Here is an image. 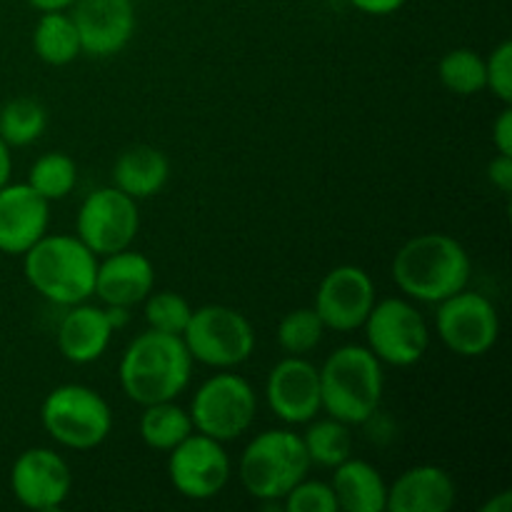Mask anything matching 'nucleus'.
<instances>
[{"mask_svg":"<svg viewBox=\"0 0 512 512\" xmlns=\"http://www.w3.org/2000/svg\"><path fill=\"white\" fill-rule=\"evenodd\" d=\"M190 373L193 358L183 338L153 328L130 340L118 365L120 388L143 408L178 398L188 388Z\"/></svg>","mask_w":512,"mask_h":512,"instance_id":"f257e3e1","label":"nucleus"},{"mask_svg":"<svg viewBox=\"0 0 512 512\" xmlns=\"http://www.w3.org/2000/svg\"><path fill=\"white\" fill-rule=\"evenodd\" d=\"M470 275L473 263L468 250L445 233L410 238L393 260L395 285L420 303H443L468 288Z\"/></svg>","mask_w":512,"mask_h":512,"instance_id":"f03ea898","label":"nucleus"},{"mask_svg":"<svg viewBox=\"0 0 512 512\" xmlns=\"http://www.w3.org/2000/svg\"><path fill=\"white\" fill-rule=\"evenodd\" d=\"M30 288L55 305L85 303L95 293L98 255L73 235H48L23 253Z\"/></svg>","mask_w":512,"mask_h":512,"instance_id":"7ed1b4c3","label":"nucleus"},{"mask_svg":"<svg viewBox=\"0 0 512 512\" xmlns=\"http://www.w3.org/2000/svg\"><path fill=\"white\" fill-rule=\"evenodd\" d=\"M320 370V398L330 418L363 425L378 413L383 400V363L363 345L338 348Z\"/></svg>","mask_w":512,"mask_h":512,"instance_id":"20e7f679","label":"nucleus"},{"mask_svg":"<svg viewBox=\"0 0 512 512\" xmlns=\"http://www.w3.org/2000/svg\"><path fill=\"white\" fill-rule=\"evenodd\" d=\"M310 458L303 438L293 430H265L240 455L243 488L260 503H280L295 485L308 478ZM283 505V503H280Z\"/></svg>","mask_w":512,"mask_h":512,"instance_id":"39448f33","label":"nucleus"},{"mask_svg":"<svg viewBox=\"0 0 512 512\" xmlns=\"http://www.w3.org/2000/svg\"><path fill=\"white\" fill-rule=\"evenodd\" d=\"M43 430L68 450H93L108 440L113 413L98 390L68 383L50 390L40 405Z\"/></svg>","mask_w":512,"mask_h":512,"instance_id":"423d86ee","label":"nucleus"},{"mask_svg":"<svg viewBox=\"0 0 512 512\" xmlns=\"http://www.w3.org/2000/svg\"><path fill=\"white\" fill-rule=\"evenodd\" d=\"M180 338L190 358L218 370L243 365L255 350L253 323L228 305H203L193 310Z\"/></svg>","mask_w":512,"mask_h":512,"instance_id":"0eeeda50","label":"nucleus"},{"mask_svg":"<svg viewBox=\"0 0 512 512\" xmlns=\"http://www.w3.org/2000/svg\"><path fill=\"white\" fill-rule=\"evenodd\" d=\"M258 413V398L250 383L240 375L218 373L205 380L190 403V420L195 433L228 443L245 435Z\"/></svg>","mask_w":512,"mask_h":512,"instance_id":"6e6552de","label":"nucleus"},{"mask_svg":"<svg viewBox=\"0 0 512 512\" xmlns=\"http://www.w3.org/2000/svg\"><path fill=\"white\" fill-rule=\"evenodd\" d=\"M365 340L380 363L393 368H410L428 353L430 330L423 313L403 298L375 300L365 318Z\"/></svg>","mask_w":512,"mask_h":512,"instance_id":"1a4fd4ad","label":"nucleus"},{"mask_svg":"<svg viewBox=\"0 0 512 512\" xmlns=\"http://www.w3.org/2000/svg\"><path fill=\"white\" fill-rule=\"evenodd\" d=\"M138 228V203L115 185L93 190L83 200L75 218V238L100 258L130 248Z\"/></svg>","mask_w":512,"mask_h":512,"instance_id":"9d476101","label":"nucleus"},{"mask_svg":"<svg viewBox=\"0 0 512 512\" xmlns=\"http://www.w3.org/2000/svg\"><path fill=\"white\" fill-rule=\"evenodd\" d=\"M435 330L445 348L460 358H480L490 353L500 338V315L485 295L460 290L438 303Z\"/></svg>","mask_w":512,"mask_h":512,"instance_id":"9b49d317","label":"nucleus"},{"mask_svg":"<svg viewBox=\"0 0 512 512\" xmlns=\"http://www.w3.org/2000/svg\"><path fill=\"white\" fill-rule=\"evenodd\" d=\"M168 475L183 498L210 500L228 485L230 458L220 440L190 433L183 443L170 450Z\"/></svg>","mask_w":512,"mask_h":512,"instance_id":"f8f14e48","label":"nucleus"},{"mask_svg":"<svg viewBox=\"0 0 512 512\" xmlns=\"http://www.w3.org/2000/svg\"><path fill=\"white\" fill-rule=\"evenodd\" d=\"M375 283L358 265H338L318 285L315 313L325 330L353 333L363 328L365 318L375 305Z\"/></svg>","mask_w":512,"mask_h":512,"instance_id":"ddd939ff","label":"nucleus"},{"mask_svg":"<svg viewBox=\"0 0 512 512\" xmlns=\"http://www.w3.org/2000/svg\"><path fill=\"white\" fill-rule=\"evenodd\" d=\"M10 490L23 508L53 512L68 500L73 473L50 448H30L20 453L10 468Z\"/></svg>","mask_w":512,"mask_h":512,"instance_id":"4468645a","label":"nucleus"},{"mask_svg":"<svg viewBox=\"0 0 512 512\" xmlns=\"http://www.w3.org/2000/svg\"><path fill=\"white\" fill-rule=\"evenodd\" d=\"M265 398L275 418L288 425H305L323 410L320 370L303 355H288L268 375Z\"/></svg>","mask_w":512,"mask_h":512,"instance_id":"2eb2a0df","label":"nucleus"},{"mask_svg":"<svg viewBox=\"0 0 512 512\" xmlns=\"http://www.w3.org/2000/svg\"><path fill=\"white\" fill-rule=\"evenodd\" d=\"M70 8H73L70 18L78 30L80 50L93 58L118 55L133 38V0H75Z\"/></svg>","mask_w":512,"mask_h":512,"instance_id":"dca6fc26","label":"nucleus"},{"mask_svg":"<svg viewBox=\"0 0 512 512\" xmlns=\"http://www.w3.org/2000/svg\"><path fill=\"white\" fill-rule=\"evenodd\" d=\"M50 223V203L28 183L0 188V253L23 255L33 248Z\"/></svg>","mask_w":512,"mask_h":512,"instance_id":"f3484780","label":"nucleus"},{"mask_svg":"<svg viewBox=\"0 0 512 512\" xmlns=\"http://www.w3.org/2000/svg\"><path fill=\"white\" fill-rule=\"evenodd\" d=\"M155 285V268L143 253L125 248L120 253L105 255L103 263H98L95 273V295L105 305H120V308H133L143 303Z\"/></svg>","mask_w":512,"mask_h":512,"instance_id":"a211bd4d","label":"nucleus"},{"mask_svg":"<svg viewBox=\"0 0 512 512\" xmlns=\"http://www.w3.org/2000/svg\"><path fill=\"white\" fill-rule=\"evenodd\" d=\"M458 500V488L448 470L415 465L388 488L390 512H448Z\"/></svg>","mask_w":512,"mask_h":512,"instance_id":"6ab92c4d","label":"nucleus"},{"mask_svg":"<svg viewBox=\"0 0 512 512\" xmlns=\"http://www.w3.org/2000/svg\"><path fill=\"white\" fill-rule=\"evenodd\" d=\"M113 338V325L103 308L95 305H70V313L58 325V350L68 363L88 365L103 358Z\"/></svg>","mask_w":512,"mask_h":512,"instance_id":"aec40b11","label":"nucleus"},{"mask_svg":"<svg viewBox=\"0 0 512 512\" xmlns=\"http://www.w3.org/2000/svg\"><path fill=\"white\" fill-rule=\"evenodd\" d=\"M333 488L338 510L343 512H385L388 485L378 468L358 458H348L333 468Z\"/></svg>","mask_w":512,"mask_h":512,"instance_id":"412c9836","label":"nucleus"},{"mask_svg":"<svg viewBox=\"0 0 512 512\" xmlns=\"http://www.w3.org/2000/svg\"><path fill=\"white\" fill-rule=\"evenodd\" d=\"M170 178V160L153 145H135L120 153L113 165V185L133 200L153 198Z\"/></svg>","mask_w":512,"mask_h":512,"instance_id":"4be33fe9","label":"nucleus"},{"mask_svg":"<svg viewBox=\"0 0 512 512\" xmlns=\"http://www.w3.org/2000/svg\"><path fill=\"white\" fill-rule=\"evenodd\" d=\"M33 50L43 63L55 68L73 63L83 53L73 18L65 10H48L40 15L33 30Z\"/></svg>","mask_w":512,"mask_h":512,"instance_id":"5701e85b","label":"nucleus"},{"mask_svg":"<svg viewBox=\"0 0 512 512\" xmlns=\"http://www.w3.org/2000/svg\"><path fill=\"white\" fill-rule=\"evenodd\" d=\"M190 433H193L190 413L175 405L173 400L145 405L143 415H140V438L148 448L160 450V453H170Z\"/></svg>","mask_w":512,"mask_h":512,"instance_id":"b1692460","label":"nucleus"},{"mask_svg":"<svg viewBox=\"0 0 512 512\" xmlns=\"http://www.w3.org/2000/svg\"><path fill=\"white\" fill-rule=\"evenodd\" d=\"M308 430L303 438L305 453H308L310 465H320V468H338L348 458H353V433L350 425L343 420H310Z\"/></svg>","mask_w":512,"mask_h":512,"instance_id":"393cba45","label":"nucleus"},{"mask_svg":"<svg viewBox=\"0 0 512 512\" xmlns=\"http://www.w3.org/2000/svg\"><path fill=\"white\" fill-rule=\"evenodd\" d=\"M48 128V113L33 98H13L0 108V140L8 148L35 143Z\"/></svg>","mask_w":512,"mask_h":512,"instance_id":"a878e982","label":"nucleus"},{"mask_svg":"<svg viewBox=\"0 0 512 512\" xmlns=\"http://www.w3.org/2000/svg\"><path fill=\"white\" fill-rule=\"evenodd\" d=\"M438 78L445 90L470 98L485 90V58L470 48H455L440 58Z\"/></svg>","mask_w":512,"mask_h":512,"instance_id":"bb28decb","label":"nucleus"},{"mask_svg":"<svg viewBox=\"0 0 512 512\" xmlns=\"http://www.w3.org/2000/svg\"><path fill=\"white\" fill-rule=\"evenodd\" d=\"M75 183H78V165L70 155L60 153V150L40 155L28 170V185L35 193L43 195L48 203L70 195Z\"/></svg>","mask_w":512,"mask_h":512,"instance_id":"cd10ccee","label":"nucleus"},{"mask_svg":"<svg viewBox=\"0 0 512 512\" xmlns=\"http://www.w3.org/2000/svg\"><path fill=\"white\" fill-rule=\"evenodd\" d=\"M325 325L315 308H298L285 315L278 325V343L288 355H305L320 345Z\"/></svg>","mask_w":512,"mask_h":512,"instance_id":"c85d7f7f","label":"nucleus"},{"mask_svg":"<svg viewBox=\"0 0 512 512\" xmlns=\"http://www.w3.org/2000/svg\"><path fill=\"white\" fill-rule=\"evenodd\" d=\"M145 303V323L153 330H160V333L170 335H183L185 325H188L190 315H193V308H190L188 300L178 293H170V290H163V293H150Z\"/></svg>","mask_w":512,"mask_h":512,"instance_id":"c756f323","label":"nucleus"},{"mask_svg":"<svg viewBox=\"0 0 512 512\" xmlns=\"http://www.w3.org/2000/svg\"><path fill=\"white\" fill-rule=\"evenodd\" d=\"M285 512H338L333 488L320 480L303 478L283 500Z\"/></svg>","mask_w":512,"mask_h":512,"instance_id":"7c9ffc66","label":"nucleus"},{"mask_svg":"<svg viewBox=\"0 0 512 512\" xmlns=\"http://www.w3.org/2000/svg\"><path fill=\"white\" fill-rule=\"evenodd\" d=\"M485 88L493 90L505 105L512 103V43L503 40L485 60Z\"/></svg>","mask_w":512,"mask_h":512,"instance_id":"2f4dec72","label":"nucleus"},{"mask_svg":"<svg viewBox=\"0 0 512 512\" xmlns=\"http://www.w3.org/2000/svg\"><path fill=\"white\" fill-rule=\"evenodd\" d=\"M493 143L500 155H512V108L505 105L503 113L493 123Z\"/></svg>","mask_w":512,"mask_h":512,"instance_id":"473e14b6","label":"nucleus"},{"mask_svg":"<svg viewBox=\"0 0 512 512\" xmlns=\"http://www.w3.org/2000/svg\"><path fill=\"white\" fill-rule=\"evenodd\" d=\"M488 178L500 193H510L512 190V155H500L493 158V163L488 165Z\"/></svg>","mask_w":512,"mask_h":512,"instance_id":"72a5a7b5","label":"nucleus"},{"mask_svg":"<svg viewBox=\"0 0 512 512\" xmlns=\"http://www.w3.org/2000/svg\"><path fill=\"white\" fill-rule=\"evenodd\" d=\"M408 0H350L353 8H358L360 13L375 15V18H383V15L398 13Z\"/></svg>","mask_w":512,"mask_h":512,"instance_id":"f704fd0d","label":"nucleus"},{"mask_svg":"<svg viewBox=\"0 0 512 512\" xmlns=\"http://www.w3.org/2000/svg\"><path fill=\"white\" fill-rule=\"evenodd\" d=\"M10 173H13V155H10L8 145L0 140V188L10 183Z\"/></svg>","mask_w":512,"mask_h":512,"instance_id":"c9c22d12","label":"nucleus"},{"mask_svg":"<svg viewBox=\"0 0 512 512\" xmlns=\"http://www.w3.org/2000/svg\"><path fill=\"white\" fill-rule=\"evenodd\" d=\"M510 508H512V495L498 493V498H493L490 503L483 505V512H510Z\"/></svg>","mask_w":512,"mask_h":512,"instance_id":"e433bc0d","label":"nucleus"},{"mask_svg":"<svg viewBox=\"0 0 512 512\" xmlns=\"http://www.w3.org/2000/svg\"><path fill=\"white\" fill-rule=\"evenodd\" d=\"M33 8H38L40 13H48V10H65L75 3V0H28Z\"/></svg>","mask_w":512,"mask_h":512,"instance_id":"4c0bfd02","label":"nucleus"}]
</instances>
